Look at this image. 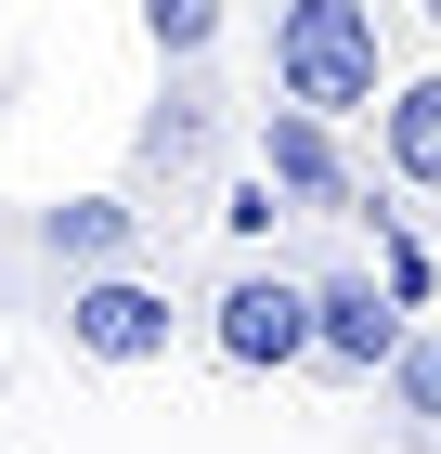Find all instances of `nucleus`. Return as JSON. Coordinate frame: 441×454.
<instances>
[{"label":"nucleus","mask_w":441,"mask_h":454,"mask_svg":"<svg viewBox=\"0 0 441 454\" xmlns=\"http://www.w3.org/2000/svg\"><path fill=\"white\" fill-rule=\"evenodd\" d=\"M272 91L311 117H364L390 91V39H376V0H286L272 13Z\"/></svg>","instance_id":"obj_1"},{"label":"nucleus","mask_w":441,"mask_h":454,"mask_svg":"<svg viewBox=\"0 0 441 454\" xmlns=\"http://www.w3.org/2000/svg\"><path fill=\"white\" fill-rule=\"evenodd\" d=\"M169 286L156 273H130V260H117V273H66V350L78 364H169Z\"/></svg>","instance_id":"obj_2"},{"label":"nucleus","mask_w":441,"mask_h":454,"mask_svg":"<svg viewBox=\"0 0 441 454\" xmlns=\"http://www.w3.org/2000/svg\"><path fill=\"white\" fill-rule=\"evenodd\" d=\"M208 338H221V364H247V377H286V364H311V286L272 273V260H247V273L208 299Z\"/></svg>","instance_id":"obj_3"},{"label":"nucleus","mask_w":441,"mask_h":454,"mask_svg":"<svg viewBox=\"0 0 441 454\" xmlns=\"http://www.w3.org/2000/svg\"><path fill=\"white\" fill-rule=\"evenodd\" d=\"M403 338H415V325H403V299H390L376 273H325V286H311V364H338V377H376Z\"/></svg>","instance_id":"obj_4"},{"label":"nucleus","mask_w":441,"mask_h":454,"mask_svg":"<svg viewBox=\"0 0 441 454\" xmlns=\"http://www.w3.org/2000/svg\"><path fill=\"white\" fill-rule=\"evenodd\" d=\"M260 169L286 182V208H325V221L364 195L350 156H338V117H311V105H260Z\"/></svg>","instance_id":"obj_5"},{"label":"nucleus","mask_w":441,"mask_h":454,"mask_svg":"<svg viewBox=\"0 0 441 454\" xmlns=\"http://www.w3.org/2000/svg\"><path fill=\"white\" fill-rule=\"evenodd\" d=\"M376 156H390V182L441 195V66H429V78H390V91H376Z\"/></svg>","instance_id":"obj_6"},{"label":"nucleus","mask_w":441,"mask_h":454,"mask_svg":"<svg viewBox=\"0 0 441 454\" xmlns=\"http://www.w3.org/2000/svg\"><path fill=\"white\" fill-rule=\"evenodd\" d=\"M39 247H52L66 273H117L143 247V208L130 195H66V208H39Z\"/></svg>","instance_id":"obj_7"},{"label":"nucleus","mask_w":441,"mask_h":454,"mask_svg":"<svg viewBox=\"0 0 441 454\" xmlns=\"http://www.w3.org/2000/svg\"><path fill=\"white\" fill-rule=\"evenodd\" d=\"M208 143H221V91H208L195 66H169V105L143 117V169H195Z\"/></svg>","instance_id":"obj_8"},{"label":"nucleus","mask_w":441,"mask_h":454,"mask_svg":"<svg viewBox=\"0 0 441 454\" xmlns=\"http://www.w3.org/2000/svg\"><path fill=\"white\" fill-rule=\"evenodd\" d=\"M364 221H376V286H390L403 312H429V299H441V260L403 234V208H364Z\"/></svg>","instance_id":"obj_9"},{"label":"nucleus","mask_w":441,"mask_h":454,"mask_svg":"<svg viewBox=\"0 0 441 454\" xmlns=\"http://www.w3.org/2000/svg\"><path fill=\"white\" fill-rule=\"evenodd\" d=\"M143 39H156V66H208V39H221V0H143Z\"/></svg>","instance_id":"obj_10"},{"label":"nucleus","mask_w":441,"mask_h":454,"mask_svg":"<svg viewBox=\"0 0 441 454\" xmlns=\"http://www.w3.org/2000/svg\"><path fill=\"white\" fill-rule=\"evenodd\" d=\"M390 389H403L415 428H441V338H403V350H390Z\"/></svg>","instance_id":"obj_11"},{"label":"nucleus","mask_w":441,"mask_h":454,"mask_svg":"<svg viewBox=\"0 0 441 454\" xmlns=\"http://www.w3.org/2000/svg\"><path fill=\"white\" fill-rule=\"evenodd\" d=\"M272 221H286V182H272V169H247L234 195H221V234H247V247H260Z\"/></svg>","instance_id":"obj_12"},{"label":"nucleus","mask_w":441,"mask_h":454,"mask_svg":"<svg viewBox=\"0 0 441 454\" xmlns=\"http://www.w3.org/2000/svg\"><path fill=\"white\" fill-rule=\"evenodd\" d=\"M415 13H429V27H441V0H415Z\"/></svg>","instance_id":"obj_13"}]
</instances>
